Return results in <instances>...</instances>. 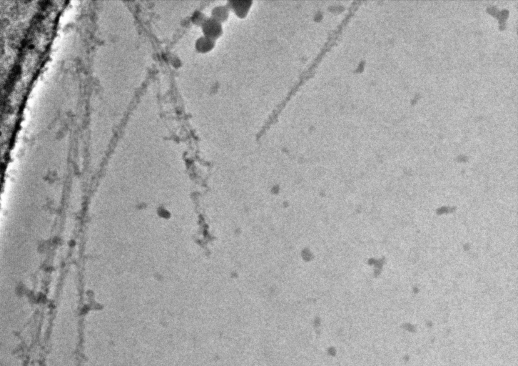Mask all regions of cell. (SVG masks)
Returning <instances> with one entry per match:
<instances>
[{
  "label": "cell",
  "mask_w": 518,
  "mask_h": 366,
  "mask_svg": "<svg viewBox=\"0 0 518 366\" xmlns=\"http://www.w3.org/2000/svg\"><path fill=\"white\" fill-rule=\"evenodd\" d=\"M357 3H355V5H352L350 7L348 12L347 13V14H345L341 22L336 27V29H335V30H333L332 32L329 35L328 39L326 41L322 49L318 53V55L314 58V59L312 61L308 68L300 75L298 81L295 84L294 86H293L291 90L289 92L285 99L284 100V103L282 104H283V106L286 104V102L288 101V99L292 98L294 94L298 90L300 86H301L309 78H310L312 74H314L317 66L322 61L323 57L325 56L327 52L329 51V50L335 44L336 41H337L345 26L347 25L350 19L352 17L353 13L357 9Z\"/></svg>",
  "instance_id": "cell-1"
}]
</instances>
